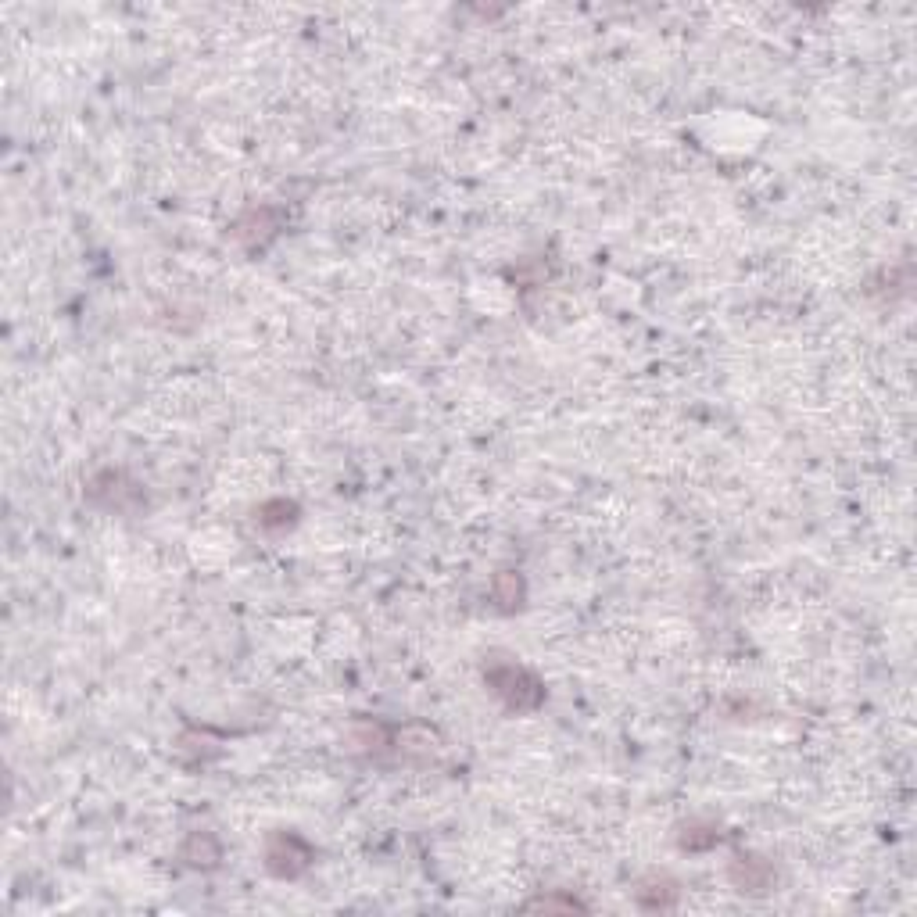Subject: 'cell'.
I'll list each match as a JSON object with an SVG mask.
<instances>
[{
    "instance_id": "cell-1",
    "label": "cell",
    "mask_w": 917,
    "mask_h": 917,
    "mask_svg": "<svg viewBox=\"0 0 917 917\" xmlns=\"http://www.w3.org/2000/svg\"><path fill=\"white\" fill-rule=\"evenodd\" d=\"M484 681H488L491 692L506 703V710L513 713H531L545 703V685L534 678L531 670L520 667L513 660H491L484 667Z\"/></svg>"
},
{
    "instance_id": "cell-2",
    "label": "cell",
    "mask_w": 917,
    "mask_h": 917,
    "mask_svg": "<svg viewBox=\"0 0 917 917\" xmlns=\"http://www.w3.org/2000/svg\"><path fill=\"white\" fill-rule=\"evenodd\" d=\"M312 860H316V853H312V846L301 839V835H294V832L266 835V871L269 875L291 882V878H301L309 871Z\"/></svg>"
},
{
    "instance_id": "cell-3",
    "label": "cell",
    "mask_w": 917,
    "mask_h": 917,
    "mask_svg": "<svg viewBox=\"0 0 917 917\" xmlns=\"http://www.w3.org/2000/svg\"><path fill=\"white\" fill-rule=\"evenodd\" d=\"M122 473H115V470H108V473H101L97 480H90V498H94L97 506H104V509H115V513H133V502H126V495L129 498H144L140 495V484H129V488H119L122 484Z\"/></svg>"
},
{
    "instance_id": "cell-4",
    "label": "cell",
    "mask_w": 917,
    "mask_h": 917,
    "mask_svg": "<svg viewBox=\"0 0 917 917\" xmlns=\"http://www.w3.org/2000/svg\"><path fill=\"white\" fill-rule=\"evenodd\" d=\"M728 878L738 892H767L774 885V867L753 853H738L728 867Z\"/></svg>"
},
{
    "instance_id": "cell-5",
    "label": "cell",
    "mask_w": 917,
    "mask_h": 917,
    "mask_svg": "<svg viewBox=\"0 0 917 917\" xmlns=\"http://www.w3.org/2000/svg\"><path fill=\"white\" fill-rule=\"evenodd\" d=\"M678 896H681V889L670 875H649V878H642L635 889V900L642 910H674L678 907Z\"/></svg>"
},
{
    "instance_id": "cell-6",
    "label": "cell",
    "mask_w": 917,
    "mask_h": 917,
    "mask_svg": "<svg viewBox=\"0 0 917 917\" xmlns=\"http://www.w3.org/2000/svg\"><path fill=\"white\" fill-rule=\"evenodd\" d=\"M219 857H223V849H219L215 835H208V832H194L180 849V860H187L190 867H215Z\"/></svg>"
},
{
    "instance_id": "cell-7",
    "label": "cell",
    "mask_w": 917,
    "mask_h": 917,
    "mask_svg": "<svg viewBox=\"0 0 917 917\" xmlns=\"http://www.w3.org/2000/svg\"><path fill=\"white\" fill-rule=\"evenodd\" d=\"M240 223H251V230H233L240 240H244V244H248V248H255V237H258V248H262V240L273 237L276 226H280V223H276V208H266V205L251 208V212L244 215Z\"/></svg>"
},
{
    "instance_id": "cell-8",
    "label": "cell",
    "mask_w": 917,
    "mask_h": 917,
    "mask_svg": "<svg viewBox=\"0 0 917 917\" xmlns=\"http://www.w3.org/2000/svg\"><path fill=\"white\" fill-rule=\"evenodd\" d=\"M491 599L498 602V609H502V613H513V609H520L523 606V577L513 574V570L498 574L495 584H491Z\"/></svg>"
},
{
    "instance_id": "cell-9",
    "label": "cell",
    "mask_w": 917,
    "mask_h": 917,
    "mask_svg": "<svg viewBox=\"0 0 917 917\" xmlns=\"http://www.w3.org/2000/svg\"><path fill=\"white\" fill-rule=\"evenodd\" d=\"M681 849H688V853H695V849H710V846H717L720 842V832H717V824H685L681 828Z\"/></svg>"
},
{
    "instance_id": "cell-10",
    "label": "cell",
    "mask_w": 917,
    "mask_h": 917,
    "mask_svg": "<svg viewBox=\"0 0 917 917\" xmlns=\"http://www.w3.org/2000/svg\"><path fill=\"white\" fill-rule=\"evenodd\" d=\"M527 907H538V910H577L581 903H577V900H552V896H549V900H531Z\"/></svg>"
}]
</instances>
